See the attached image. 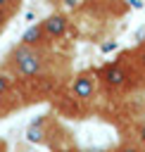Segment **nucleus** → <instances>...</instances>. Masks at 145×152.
Wrapping results in <instances>:
<instances>
[{
  "label": "nucleus",
  "mask_w": 145,
  "mask_h": 152,
  "mask_svg": "<svg viewBox=\"0 0 145 152\" xmlns=\"http://www.w3.org/2000/svg\"><path fill=\"white\" fill-rule=\"evenodd\" d=\"M17 109H21V104H19L17 100H10V97L0 95V119L10 116V114H12V112H17Z\"/></svg>",
  "instance_id": "4"
},
{
  "label": "nucleus",
  "mask_w": 145,
  "mask_h": 152,
  "mask_svg": "<svg viewBox=\"0 0 145 152\" xmlns=\"http://www.w3.org/2000/svg\"><path fill=\"white\" fill-rule=\"evenodd\" d=\"M71 152H78V150H71Z\"/></svg>",
  "instance_id": "8"
},
{
  "label": "nucleus",
  "mask_w": 145,
  "mask_h": 152,
  "mask_svg": "<svg viewBox=\"0 0 145 152\" xmlns=\"http://www.w3.org/2000/svg\"><path fill=\"white\" fill-rule=\"evenodd\" d=\"M131 78H133V74H131L126 59H114V62H107L97 69L100 88L107 93H124L131 86Z\"/></svg>",
  "instance_id": "1"
},
{
  "label": "nucleus",
  "mask_w": 145,
  "mask_h": 152,
  "mask_svg": "<svg viewBox=\"0 0 145 152\" xmlns=\"http://www.w3.org/2000/svg\"><path fill=\"white\" fill-rule=\"evenodd\" d=\"M38 24H40L45 38L50 40V45L64 40V38L69 36V28H71V19H69L64 12H52V14H48V17H45L43 21H38Z\"/></svg>",
  "instance_id": "3"
},
{
  "label": "nucleus",
  "mask_w": 145,
  "mask_h": 152,
  "mask_svg": "<svg viewBox=\"0 0 145 152\" xmlns=\"http://www.w3.org/2000/svg\"><path fill=\"white\" fill-rule=\"evenodd\" d=\"M135 140H138V142H140V145L145 147V121H143V124L138 126V131H135Z\"/></svg>",
  "instance_id": "7"
},
{
  "label": "nucleus",
  "mask_w": 145,
  "mask_h": 152,
  "mask_svg": "<svg viewBox=\"0 0 145 152\" xmlns=\"http://www.w3.org/2000/svg\"><path fill=\"white\" fill-rule=\"evenodd\" d=\"M114 152H145V147L138 142V140H124L114 147Z\"/></svg>",
  "instance_id": "5"
},
{
  "label": "nucleus",
  "mask_w": 145,
  "mask_h": 152,
  "mask_svg": "<svg viewBox=\"0 0 145 152\" xmlns=\"http://www.w3.org/2000/svg\"><path fill=\"white\" fill-rule=\"evenodd\" d=\"M100 90V81H97V69H83L78 74L71 76L69 81V97L81 107V104H90L95 100Z\"/></svg>",
  "instance_id": "2"
},
{
  "label": "nucleus",
  "mask_w": 145,
  "mask_h": 152,
  "mask_svg": "<svg viewBox=\"0 0 145 152\" xmlns=\"http://www.w3.org/2000/svg\"><path fill=\"white\" fill-rule=\"evenodd\" d=\"M133 57H135V59H133V62H135V66L145 71V43H143V45H138V48L133 50Z\"/></svg>",
  "instance_id": "6"
}]
</instances>
